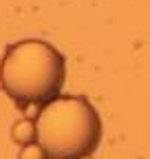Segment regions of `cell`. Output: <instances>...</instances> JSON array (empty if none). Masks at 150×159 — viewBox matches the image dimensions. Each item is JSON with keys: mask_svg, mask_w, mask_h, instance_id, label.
I'll use <instances>...</instances> for the list:
<instances>
[{"mask_svg": "<svg viewBox=\"0 0 150 159\" xmlns=\"http://www.w3.org/2000/svg\"><path fill=\"white\" fill-rule=\"evenodd\" d=\"M64 55L44 40H22L0 62V86L18 106L46 104L64 86Z\"/></svg>", "mask_w": 150, "mask_h": 159, "instance_id": "1", "label": "cell"}, {"mask_svg": "<svg viewBox=\"0 0 150 159\" xmlns=\"http://www.w3.org/2000/svg\"><path fill=\"white\" fill-rule=\"evenodd\" d=\"M35 128L49 159H82L102 142V119L86 97L55 95L38 113Z\"/></svg>", "mask_w": 150, "mask_h": 159, "instance_id": "2", "label": "cell"}, {"mask_svg": "<svg viewBox=\"0 0 150 159\" xmlns=\"http://www.w3.org/2000/svg\"><path fill=\"white\" fill-rule=\"evenodd\" d=\"M11 139L20 146H27V144H33L38 139V128H35V122L31 119H18V122L11 126Z\"/></svg>", "mask_w": 150, "mask_h": 159, "instance_id": "3", "label": "cell"}, {"mask_svg": "<svg viewBox=\"0 0 150 159\" xmlns=\"http://www.w3.org/2000/svg\"><path fill=\"white\" fill-rule=\"evenodd\" d=\"M18 159H49V155H46V150L38 144V142H33V144H27V146H22V150H20V155H18Z\"/></svg>", "mask_w": 150, "mask_h": 159, "instance_id": "4", "label": "cell"}, {"mask_svg": "<svg viewBox=\"0 0 150 159\" xmlns=\"http://www.w3.org/2000/svg\"><path fill=\"white\" fill-rule=\"evenodd\" d=\"M82 159H93V157H90V155H88V157H82Z\"/></svg>", "mask_w": 150, "mask_h": 159, "instance_id": "5", "label": "cell"}]
</instances>
